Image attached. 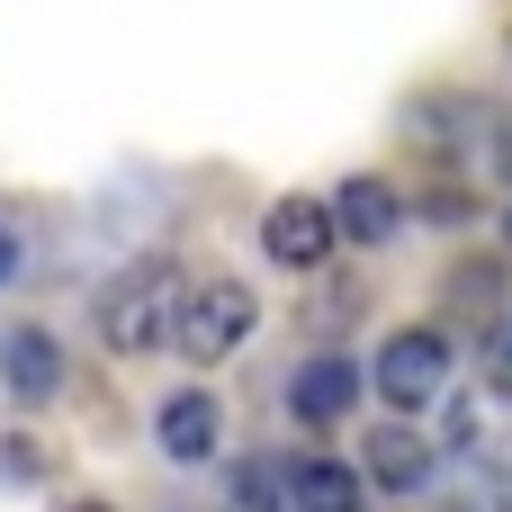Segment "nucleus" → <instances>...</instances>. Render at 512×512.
I'll return each instance as SVG.
<instances>
[{
    "label": "nucleus",
    "instance_id": "nucleus-17",
    "mask_svg": "<svg viewBox=\"0 0 512 512\" xmlns=\"http://www.w3.org/2000/svg\"><path fill=\"white\" fill-rule=\"evenodd\" d=\"M72 512H108V504H72Z\"/></svg>",
    "mask_w": 512,
    "mask_h": 512
},
{
    "label": "nucleus",
    "instance_id": "nucleus-9",
    "mask_svg": "<svg viewBox=\"0 0 512 512\" xmlns=\"http://www.w3.org/2000/svg\"><path fill=\"white\" fill-rule=\"evenodd\" d=\"M360 459H369V477H378L387 495H423V486H432V441H414V432H378Z\"/></svg>",
    "mask_w": 512,
    "mask_h": 512
},
{
    "label": "nucleus",
    "instance_id": "nucleus-14",
    "mask_svg": "<svg viewBox=\"0 0 512 512\" xmlns=\"http://www.w3.org/2000/svg\"><path fill=\"white\" fill-rule=\"evenodd\" d=\"M0 279H18V234L0 225Z\"/></svg>",
    "mask_w": 512,
    "mask_h": 512
},
{
    "label": "nucleus",
    "instance_id": "nucleus-15",
    "mask_svg": "<svg viewBox=\"0 0 512 512\" xmlns=\"http://www.w3.org/2000/svg\"><path fill=\"white\" fill-rule=\"evenodd\" d=\"M495 162H504V180H512V117L495 126Z\"/></svg>",
    "mask_w": 512,
    "mask_h": 512
},
{
    "label": "nucleus",
    "instance_id": "nucleus-10",
    "mask_svg": "<svg viewBox=\"0 0 512 512\" xmlns=\"http://www.w3.org/2000/svg\"><path fill=\"white\" fill-rule=\"evenodd\" d=\"M288 495H297V512H360V477L342 459H297Z\"/></svg>",
    "mask_w": 512,
    "mask_h": 512
},
{
    "label": "nucleus",
    "instance_id": "nucleus-5",
    "mask_svg": "<svg viewBox=\"0 0 512 512\" xmlns=\"http://www.w3.org/2000/svg\"><path fill=\"white\" fill-rule=\"evenodd\" d=\"M153 441H162V459H171V468H198V459H216V441H225V414H216V396H207V387H180V396H162V414H153Z\"/></svg>",
    "mask_w": 512,
    "mask_h": 512
},
{
    "label": "nucleus",
    "instance_id": "nucleus-3",
    "mask_svg": "<svg viewBox=\"0 0 512 512\" xmlns=\"http://www.w3.org/2000/svg\"><path fill=\"white\" fill-rule=\"evenodd\" d=\"M369 387H378L396 414H423V405L450 387V342H441L432 324H405V333H387V342H378V369H369Z\"/></svg>",
    "mask_w": 512,
    "mask_h": 512
},
{
    "label": "nucleus",
    "instance_id": "nucleus-7",
    "mask_svg": "<svg viewBox=\"0 0 512 512\" xmlns=\"http://www.w3.org/2000/svg\"><path fill=\"white\" fill-rule=\"evenodd\" d=\"M360 405V369L351 360H306L297 378H288V414L297 423H342Z\"/></svg>",
    "mask_w": 512,
    "mask_h": 512
},
{
    "label": "nucleus",
    "instance_id": "nucleus-1",
    "mask_svg": "<svg viewBox=\"0 0 512 512\" xmlns=\"http://www.w3.org/2000/svg\"><path fill=\"white\" fill-rule=\"evenodd\" d=\"M180 297H189V288H180L171 261H135V270H117V279L99 288V306H90V315H99V342L126 351V360H135V351H162Z\"/></svg>",
    "mask_w": 512,
    "mask_h": 512
},
{
    "label": "nucleus",
    "instance_id": "nucleus-8",
    "mask_svg": "<svg viewBox=\"0 0 512 512\" xmlns=\"http://www.w3.org/2000/svg\"><path fill=\"white\" fill-rule=\"evenodd\" d=\"M396 189L387 180H342V198H333V225H342V243H396Z\"/></svg>",
    "mask_w": 512,
    "mask_h": 512
},
{
    "label": "nucleus",
    "instance_id": "nucleus-2",
    "mask_svg": "<svg viewBox=\"0 0 512 512\" xmlns=\"http://www.w3.org/2000/svg\"><path fill=\"white\" fill-rule=\"evenodd\" d=\"M252 324H261V297H252L243 279H207V288H189V297H180V315H171V351L207 369V360L243 351V342H252Z\"/></svg>",
    "mask_w": 512,
    "mask_h": 512
},
{
    "label": "nucleus",
    "instance_id": "nucleus-13",
    "mask_svg": "<svg viewBox=\"0 0 512 512\" xmlns=\"http://www.w3.org/2000/svg\"><path fill=\"white\" fill-rule=\"evenodd\" d=\"M450 297H468V306H495V270H459V279H450Z\"/></svg>",
    "mask_w": 512,
    "mask_h": 512
},
{
    "label": "nucleus",
    "instance_id": "nucleus-6",
    "mask_svg": "<svg viewBox=\"0 0 512 512\" xmlns=\"http://www.w3.org/2000/svg\"><path fill=\"white\" fill-rule=\"evenodd\" d=\"M0 378H9V396H18V405H54V396H63V351H54V333L18 324V333H9V351H0Z\"/></svg>",
    "mask_w": 512,
    "mask_h": 512
},
{
    "label": "nucleus",
    "instance_id": "nucleus-12",
    "mask_svg": "<svg viewBox=\"0 0 512 512\" xmlns=\"http://www.w3.org/2000/svg\"><path fill=\"white\" fill-rule=\"evenodd\" d=\"M0 468H9L18 486H36V477H45V450H36V441H9V450H0Z\"/></svg>",
    "mask_w": 512,
    "mask_h": 512
},
{
    "label": "nucleus",
    "instance_id": "nucleus-11",
    "mask_svg": "<svg viewBox=\"0 0 512 512\" xmlns=\"http://www.w3.org/2000/svg\"><path fill=\"white\" fill-rule=\"evenodd\" d=\"M486 387L512 405V306H495V333H486Z\"/></svg>",
    "mask_w": 512,
    "mask_h": 512
},
{
    "label": "nucleus",
    "instance_id": "nucleus-16",
    "mask_svg": "<svg viewBox=\"0 0 512 512\" xmlns=\"http://www.w3.org/2000/svg\"><path fill=\"white\" fill-rule=\"evenodd\" d=\"M504 243H512V207H504Z\"/></svg>",
    "mask_w": 512,
    "mask_h": 512
},
{
    "label": "nucleus",
    "instance_id": "nucleus-4",
    "mask_svg": "<svg viewBox=\"0 0 512 512\" xmlns=\"http://www.w3.org/2000/svg\"><path fill=\"white\" fill-rule=\"evenodd\" d=\"M333 243H342V225H333L324 198H279V207L261 216V252H270L279 270H324Z\"/></svg>",
    "mask_w": 512,
    "mask_h": 512
}]
</instances>
